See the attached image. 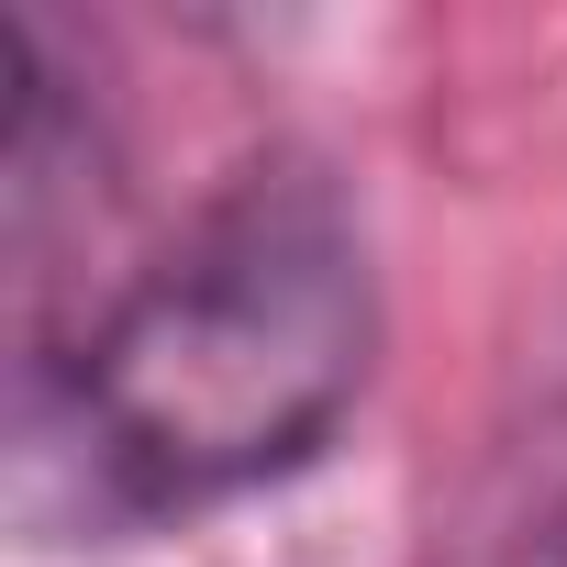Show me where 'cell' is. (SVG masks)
<instances>
[{"mask_svg": "<svg viewBox=\"0 0 567 567\" xmlns=\"http://www.w3.org/2000/svg\"><path fill=\"white\" fill-rule=\"evenodd\" d=\"M379 368L368 234L312 167L234 178L79 334L23 357V523L134 534L290 478Z\"/></svg>", "mask_w": 567, "mask_h": 567, "instance_id": "1", "label": "cell"}, {"mask_svg": "<svg viewBox=\"0 0 567 567\" xmlns=\"http://www.w3.org/2000/svg\"><path fill=\"white\" fill-rule=\"evenodd\" d=\"M467 567H567V445L523 478V501L478 534V556Z\"/></svg>", "mask_w": 567, "mask_h": 567, "instance_id": "2", "label": "cell"}]
</instances>
